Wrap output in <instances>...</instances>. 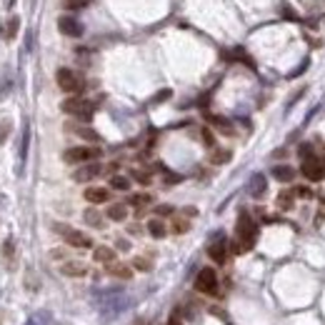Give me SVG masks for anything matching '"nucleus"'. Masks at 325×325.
Here are the masks:
<instances>
[{
    "label": "nucleus",
    "instance_id": "f257e3e1",
    "mask_svg": "<svg viewBox=\"0 0 325 325\" xmlns=\"http://www.w3.org/2000/svg\"><path fill=\"white\" fill-rule=\"evenodd\" d=\"M95 305L103 313V320H110V318L120 315L128 308L130 300H128V295L120 293V290H105V293H98L95 295Z\"/></svg>",
    "mask_w": 325,
    "mask_h": 325
},
{
    "label": "nucleus",
    "instance_id": "f03ea898",
    "mask_svg": "<svg viewBox=\"0 0 325 325\" xmlns=\"http://www.w3.org/2000/svg\"><path fill=\"white\" fill-rule=\"evenodd\" d=\"M235 235H238L240 250H250V248L255 245V240H258V225H255V220H253L248 213H240V215H238Z\"/></svg>",
    "mask_w": 325,
    "mask_h": 325
},
{
    "label": "nucleus",
    "instance_id": "7ed1b4c3",
    "mask_svg": "<svg viewBox=\"0 0 325 325\" xmlns=\"http://www.w3.org/2000/svg\"><path fill=\"white\" fill-rule=\"evenodd\" d=\"M60 108H63L68 115H75V118H80V120H90L93 113H95V103L88 100V98H80V95H73V98L63 100Z\"/></svg>",
    "mask_w": 325,
    "mask_h": 325
},
{
    "label": "nucleus",
    "instance_id": "20e7f679",
    "mask_svg": "<svg viewBox=\"0 0 325 325\" xmlns=\"http://www.w3.org/2000/svg\"><path fill=\"white\" fill-rule=\"evenodd\" d=\"M55 80H58V88L63 93H68V95H80L85 90V80L75 70H70V68H60L55 73Z\"/></svg>",
    "mask_w": 325,
    "mask_h": 325
},
{
    "label": "nucleus",
    "instance_id": "39448f33",
    "mask_svg": "<svg viewBox=\"0 0 325 325\" xmlns=\"http://www.w3.org/2000/svg\"><path fill=\"white\" fill-rule=\"evenodd\" d=\"M103 155L100 148H90V145H80V148H68L65 150V163H93Z\"/></svg>",
    "mask_w": 325,
    "mask_h": 325
},
{
    "label": "nucleus",
    "instance_id": "423d86ee",
    "mask_svg": "<svg viewBox=\"0 0 325 325\" xmlns=\"http://www.w3.org/2000/svg\"><path fill=\"white\" fill-rule=\"evenodd\" d=\"M55 230L63 235V240L70 245V248H80V250L93 248L90 235H85V233H80V230H73V228H68V225H55Z\"/></svg>",
    "mask_w": 325,
    "mask_h": 325
},
{
    "label": "nucleus",
    "instance_id": "0eeeda50",
    "mask_svg": "<svg viewBox=\"0 0 325 325\" xmlns=\"http://www.w3.org/2000/svg\"><path fill=\"white\" fill-rule=\"evenodd\" d=\"M195 290H200L205 295H213L218 290V273L213 268H203L195 278Z\"/></svg>",
    "mask_w": 325,
    "mask_h": 325
},
{
    "label": "nucleus",
    "instance_id": "6e6552de",
    "mask_svg": "<svg viewBox=\"0 0 325 325\" xmlns=\"http://www.w3.org/2000/svg\"><path fill=\"white\" fill-rule=\"evenodd\" d=\"M208 255H210V260H215L218 265H223L228 260V240H225L223 233H215V238L208 245Z\"/></svg>",
    "mask_w": 325,
    "mask_h": 325
},
{
    "label": "nucleus",
    "instance_id": "1a4fd4ad",
    "mask_svg": "<svg viewBox=\"0 0 325 325\" xmlns=\"http://www.w3.org/2000/svg\"><path fill=\"white\" fill-rule=\"evenodd\" d=\"M303 175L308 178V180H323L325 178V165L313 155V158H308V160H303Z\"/></svg>",
    "mask_w": 325,
    "mask_h": 325
},
{
    "label": "nucleus",
    "instance_id": "9d476101",
    "mask_svg": "<svg viewBox=\"0 0 325 325\" xmlns=\"http://www.w3.org/2000/svg\"><path fill=\"white\" fill-rule=\"evenodd\" d=\"M100 173H103V165L93 160V163H88V165H83V168H78L73 178H75L78 183H88V180H93V178H98Z\"/></svg>",
    "mask_w": 325,
    "mask_h": 325
},
{
    "label": "nucleus",
    "instance_id": "9b49d317",
    "mask_svg": "<svg viewBox=\"0 0 325 325\" xmlns=\"http://www.w3.org/2000/svg\"><path fill=\"white\" fill-rule=\"evenodd\" d=\"M58 28H60V33L68 35V38H80V35H83V25H80L75 18H70V15H63V18L58 20Z\"/></svg>",
    "mask_w": 325,
    "mask_h": 325
},
{
    "label": "nucleus",
    "instance_id": "f8f14e48",
    "mask_svg": "<svg viewBox=\"0 0 325 325\" xmlns=\"http://www.w3.org/2000/svg\"><path fill=\"white\" fill-rule=\"evenodd\" d=\"M60 273L68 275V278H83V275H88V265L85 263H78V260H70V263L60 265Z\"/></svg>",
    "mask_w": 325,
    "mask_h": 325
},
{
    "label": "nucleus",
    "instance_id": "ddd939ff",
    "mask_svg": "<svg viewBox=\"0 0 325 325\" xmlns=\"http://www.w3.org/2000/svg\"><path fill=\"white\" fill-rule=\"evenodd\" d=\"M85 200L93 203V205L108 203V200H110V190H108V188H88V190H85Z\"/></svg>",
    "mask_w": 325,
    "mask_h": 325
},
{
    "label": "nucleus",
    "instance_id": "4468645a",
    "mask_svg": "<svg viewBox=\"0 0 325 325\" xmlns=\"http://www.w3.org/2000/svg\"><path fill=\"white\" fill-rule=\"evenodd\" d=\"M265 188H268V180H265V175L255 173V175L250 178V183H248V193L253 195V198H263V195H265Z\"/></svg>",
    "mask_w": 325,
    "mask_h": 325
},
{
    "label": "nucleus",
    "instance_id": "2eb2a0df",
    "mask_svg": "<svg viewBox=\"0 0 325 325\" xmlns=\"http://www.w3.org/2000/svg\"><path fill=\"white\" fill-rule=\"evenodd\" d=\"M208 123L215 125L223 135H233V123H230L228 118H223V115H208Z\"/></svg>",
    "mask_w": 325,
    "mask_h": 325
},
{
    "label": "nucleus",
    "instance_id": "dca6fc26",
    "mask_svg": "<svg viewBox=\"0 0 325 325\" xmlns=\"http://www.w3.org/2000/svg\"><path fill=\"white\" fill-rule=\"evenodd\" d=\"M273 178L280 180V183H290V180L295 178V170H293L290 165H275V168H273Z\"/></svg>",
    "mask_w": 325,
    "mask_h": 325
},
{
    "label": "nucleus",
    "instance_id": "f3484780",
    "mask_svg": "<svg viewBox=\"0 0 325 325\" xmlns=\"http://www.w3.org/2000/svg\"><path fill=\"white\" fill-rule=\"evenodd\" d=\"M93 258L98 260V263H115V250L113 248H108V245H98L95 248V253H93Z\"/></svg>",
    "mask_w": 325,
    "mask_h": 325
},
{
    "label": "nucleus",
    "instance_id": "a211bd4d",
    "mask_svg": "<svg viewBox=\"0 0 325 325\" xmlns=\"http://www.w3.org/2000/svg\"><path fill=\"white\" fill-rule=\"evenodd\" d=\"M110 220H115V223H123L125 218H128V208L123 205V203H115V205H110L108 208V213H105Z\"/></svg>",
    "mask_w": 325,
    "mask_h": 325
},
{
    "label": "nucleus",
    "instance_id": "6ab92c4d",
    "mask_svg": "<svg viewBox=\"0 0 325 325\" xmlns=\"http://www.w3.org/2000/svg\"><path fill=\"white\" fill-rule=\"evenodd\" d=\"M148 233H150L153 238H165V235H168V228H165L163 220L153 218V220H148Z\"/></svg>",
    "mask_w": 325,
    "mask_h": 325
},
{
    "label": "nucleus",
    "instance_id": "aec40b11",
    "mask_svg": "<svg viewBox=\"0 0 325 325\" xmlns=\"http://www.w3.org/2000/svg\"><path fill=\"white\" fill-rule=\"evenodd\" d=\"M83 218H85V223H88V225H93V228H103V225H105L103 215H100L95 208H88V210L83 213Z\"/></svg>",
    "mask_w": 325,
    "mask_h": 325
},
{
    "label": "nucleus",
    "instance_id": "412c9836",
    "mask_svg": "<svg viewBox=\"0 0 325 325\" xmlns=\"http://www.w3.org/2000/svg\"><path fill=\"white\" fill-rule=\"evenodd\" d=\"M108 273L115 275V278H130L133 275V270L128 265H123V263H108Z\"/></svg>",
    "mask_w": 325,
    "mask_h": 325
},
{
    "label": "nucleus",
    "instance_id": "4be33fe9",
    "mask_svg": "<svg viewBox=\"0 0 325 325\" xmlns=\"http://www.w3.org/2000/svg\"><path fill=\"white\" fill-rule=\"evenodd\" d=\"M293 200H295V193H290V190H283V193H278V208L280 210H290L293 208Z\"/></svg>",
    "mask_w": 325,
    "mask_h": 325
},
{
    "label": "nucleus",
    "instance_id": "5701e85b",
    "mask_svg": "<svg viewBox=\"0 0 325 325\" xmlns=\"http://www.w3.org/2000/svg\"><path fill=\"white\" fill-rule=\"evenodd\" d=\"M18 25H20V20H18V18L13 15V18H10V20H8V23L3 25V38H5V40L15 38V33H18Z\"/></svg>",
    "mask_w": 325,
    "mask_h": 325
},
{
    "label": "nucleus",
    "instance_id": "b1692460",
    "mask_svg": "<svg viewBox=\"0 0 325 325\" xmlns=\"http://www.w3.org/2000/svg\"><path fill=\"white\" fill-rule=\"evenodd\" d=\"M25 325H53V318H50V313L40 310V313L30 315V318H28V323H25Z\"/></svg>",
    "mask_w": 325,
    "mask_h": 325
},
{
    "label": "nucleus",
    "instance_id": "393cba45",
    "mask_svg": "<svg viewBox=\"0 0 325 325\" xmlns=\"http://www.w3.org/2000/svg\"><path fill=\"white\" fill-rule=\"evenodd\" d=\"M153 203V195L148 193H138V195H130V205H135L138 210H143L145 205H150Z\"/></svg>",
    "mask_w": 325,
    "mask_h": 325
},
{
    "label": "nucleus",
    "instance_id": "a878e982",
    "mask_svg": "<svg viewBox=\"0 0 325 325\" xmlns=\"http://www.w3.org/2000/svg\"><path fill=\"white\" fill-rule=\"evenodd\" d=\"M110 188L113 190H130V178H125V175H113L110 178Z\"/></svg>",
    "mask_w": 325,
    "mask_h": 325
},
{
    "label": "nucleus",
    "instance_id": "bb28decb",
    "mask_svg": "<svg viewBox=\"0 0 325 325\" xmlns=\"http://www.w3.org/2000/svg\"><path fill=\"white\" fill-rule=\"evenodd\" d=\"M188 228H190V223H188V220H183V218H175V220H173V233L183 235Z\"/></svg>",
    "mask_w": 325,
    "mask_h": 325
},
{
    "label": "nucleus",
    "instance_id": "cd10ccee",
    "mask_svg": "<svg viewBox=\"0 0 325 325\" xmlns=\"http://www.w3.org/2000/svg\"><path fill=\"white\" fill-rule=\"evenodd\" d=\"M210 160H213L215 165H218V163H228V160H230V153H228V150H215V153L210 155Z\"/></svg>",
    "mask_w": 325,
    "mask_h": 325
},
{
    "label": "nucleus",
    "instance_id": "c85d7f7f",
    "mask_svg": "<svg viewBox=\"0 0 325 325\" xmlns=\"http://www.w3.org/2000/svg\"><path fill=\"white\" fill-rule=\"evenodd\" d=\"M75 133H78L80 138H85V140H100V135L90 128H75Z\"/></svg>",
    "mask_w": 325,
    "mask_h": 325
},
{
    "label": "nucleus",
    "instance_id": "c756f323",
    "mask_svg": "<svg viewBox=\"0 0 325 325\" xmlns=\"http://www.w3.org/2000/svg\"><path fill=\"white\" fill-rule=\"evenodd\" d=\"M60 3H63V8H68V10H80V8H85L88 0H60Z\"/></svg>",
    "mask_w": 325,
    "mask_h": 325
},
{
    "label": "nucleus",
    "instance_id": "7c9ffc66",
    "mask_svg": "<svg viewBox=\"0 0 325 325\" xmlns=\"http://www.w3.org/2000/svg\"><path fill=\"white\" fill-rule=\"evenodd\" d=\"M298 155H300L303 160H308V158H313V145H310V143H303V145L298 148Z\"/></svg>",
    "mask_w": 325,
    "mask_h": 325
},
{
    "label": "nucleus",
    "instance_id": "2f4dec72",
    "mask_svg": "<svg viewBox=\"0 0 325 325\" xmlns=\"http://www.w3.org/2000/svg\"><path fill=\"white\" fill-rule=\"evenodd\" d=\"M133 178H135L138 183H143V185H148V183H150V175H148V173H143V170H133Z\"/></svg>",
    "mask_w": 325,
    "mask_h": 325
},
{
    "label": "nucleus",
    "instance_id": "473e14b6",
    "mask_svg": "<svg viewBox=\"0 0 325 325\" xmlns=\"http://www.w3.org/2000/svg\"><path fill=\"white\" fill-rule=\"evenodd\" d=\"M133 265H135L138 270H150V260L148 258H135L133 260Z\"/></svg>",
    "mask_w": 325,
    "mask_h": 325
},
{
    "label": "nucleus",
    "instance_id": "72a5a7b5",
    "mask_svg": "<svg viewBox=\"0 0 325 325\" xmlns=\"http://www.w3.org/2000/svg\"><path fill=\"white\" fill-rule=\"evenodd\" d=\"M155 213H158V215H170V213H173V205H158Z\"/></svg>",
    "mask_w": 325,
    "mask_h": 325
},
{
    "label": "nucleus",
    "instance_id": "f704fd0d",
    "mask_svg": "<svg viewBox=\"0 0 325 325\" xmlns=\"http://www.w3.org/2000/svg\"><path fill=\"white\" fill-rule=\"evenodd\" d=\"M293 193L295 195H300V198H310V190H308V188H305V185H298V188H295V190H293Z\"/></svg>",
    "mask_w": 325,
    "mask_h": 325
},
{
    "label": "nucleus",
    "instance_id": "c9c22d12",
    "mask_svg": "<svg viewBox=\"0 0 325 325\" xmlns=\"http://www.w3.org/2000/svg\"><path fill=\"white\" fill-rule=\"evenodd\" d=\"M203 140H205V145H213V133L210 130H203Z\"/></svg>",
    "mask_w": 325,
    "mask_h": 325
},
{
    "label": "nucleus",
    "instance_id": "e433bc0d",
    "mask_svg": "<svg viewBox=\"0 0 325 325\" xmlns=\"http://www.w3.org/2000/svg\"><path fill=\"white\" fill-rule=\"evenodd\" d=\"M183 215H185V218H193V215H198V210H195V208H185Z\"/></svg>",
    "mask_w": 325,
    "mask_h": 325
},
{
    "label": "nucleus",
    "instance_id": "4c0bfd02",
    "mask_svg": "<svg viewBox=\"0 0 325 325\" xmlns=\"http://www.w3.org/2000/svg\"><path fill=\"white\" fill-rule=\"evenodd\" d=\"M323 223H325V213L320 210V213L315 215V225H323Z\"/></svg>",
    "mask_w": 325,
    "mask_h": 325
},
{
    "label": "nucleus",
    "instance_id": "58836bf2",
    "mask_svg": "<svg viewBox=\"0 0 325 325\" xmlns=\"http://www.w3.org/2000/svg\"><path fill=\"white\" fill-rule=\"evenodd\" d=\"M118 248L120 250H128V240H118Z\"/></svg>",
    "mask_w": 325,
    "mask_h": 325
},
{
    "label": "nucleus",
    "instance_id": "ea45409f",
    "mask_svg": "<svg viewBox=\"0 0 325 325\" xmlns=\"http://www.w3.org/2000/svg\"><path fill=\"white\" fill-rule=\"evenodd\" d=\"M168 325H180V318H178V313H175V315L170 318V323H168Z\"/></svg>",
    "mask_w": 325,
    "mask_h": 325
},
{
    "label": "nucleus",
    "instance_id": "a19ab883",
    "mask_svg": "<svg viewBox=\"0 0 325 325\" xmlns=\"http://www.w3.org/2000/svg\"><path fill=\"white\" fill-rule=\"evenodd\" d=\"M323 205H325V198H323Z\"/></svg>",
    "mask_w": 325,
    "mask_h": 325
}]
</instances>
